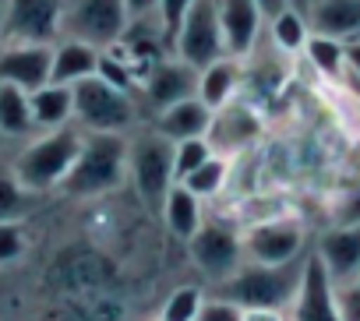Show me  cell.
Returning <instances> with one entry per match:
<instances>
[{
	"mask_svg": "<svg viewBox=\"0 0 360 321\" xmlns=\"http://www.w3.org/2000/svg\"><path fill=\"white\" fill-rule=\"evenodd\" d=\"M307 258H311V251L293 261H283V265L244 261L226 282L216 286V296L237 303L240 310H286L290 314V307L304 286Z\"/></svg>",
	"mask_w": 360,
	"mask_h": 321,
	"instance_id": "cell-1",
	"label": "cell"
},
{
	"mask_svg": "<svg viewBox=\"0 0 360 321\" xmlns=\"http://www.w3.org/2000/svg\"><path fill=\"white\" fill-rule=\"evenodd\" d=\"M82 138H85V131L78 124H68V127H57V131H43L39 138H32L18 152L11 173L18 177V184L29 195L60 191L64 177L71 173L75 159L82 152Z\"/></svg>",
	"mask_w": 360,
	"mask_h": 321,
	"instance_id": "cell-2",
	"label": "cell"
},
{
	"mask_svg": "<svg viewBox=\"0 0 360 321\" xmlns=\"http://www.w3.org/2000/svg\"><path fill=\"white\" fill-rule=\"evenodd\" d=\"M127 134H85L82 152L60 191L68 198H99L127 184Z\"/></svg>",
	"mask_w": 360,
	"mask_h": 321,
	"instance_id": "cell-3",
	"label": "cell"
},
{
	"mask_svg": "<svg viewBox=\"0 0 360 321\" xmlns=\"http://www.w3.org/2000/svg\"><path fill=\"white\" fill-rule=\"evenodd\" d=\"M127 181L134 184V195L141 205L155 216H162V202L169 188L176 184L173 177V141L162 138L159 131H141L131 138L127 148Z\"/></svg>",
	"mask_w": 360,
	"mask_h": 321,
	"instance_id": "cell-4",
	"label": "cell"
},
{
	"mask_svg": "<svg viewBox=\"0 0 360 321\" xmlns=\"http://www.w3.org/2000/svg\"><path fill=\"white\" fill-rule=\"evenodd\" d=\"M75 89V124L85 134H131L138 124V99L131 92L113 89L99 74L71 85Z\"/></svg>",
	"mask_w": 360,
	"mask_h": 321,
	"instance_id": "cell-5",
	"label": "cell"
},
{
	"mask_svg": "<svg viewBox=\"0 0 360 321\" xmlns=\"http://www.w3.org/2000/svg\"><path fill=\"white\" fill-rule=\"evenodd\" d=\"M131 29L124 0H64L60 39H78L96 50L117 46Z\"/></svg>",
	"mask_w": 360,
	"mask_h": 321,
	"instance_id": "cell-6",
	"label": "cell"
},
{
	"mask_svg": "<svg viewBox=\"0 0 360 321\" xmlns=\"http://www.w3.org/2000/svg\"><path fill=\"white\" fill-rule=\"evenodd\" d=\"M169 53L191 67H209L219 57H226L223 43V25H219V0H195L188 18L180 22Z\"/></svg>",
	"mask_w": 360,
	"mask_h": 321,
	"instance_id": "cell-7",
	"label": "cell"
},
{
	"mask_svg": "<svg viewBox=\"0 0 360 321\" xmlns=\"http://www.w3.org/2000/svg\"><path fill=\"white\" fill-rule=\"evenodd\" d=\"M188 251L202 279L219 286L244 265V233H237L230 223H202V230L188 240Z\"/></svg>",
	"mask_w": 360,
	"mask_h": 321,
	"instance_id": "cell-8",
	"label": "cell"
},
{
	"mask_svg": "<svg viewBox=\"0 0 360 321\" xmlns=\"http://www.w3.org/2000/svg\"><path fill=\"white\" fill-rule=\"evenodd\" d=\"M60 18H64V0H8L4 39L53 46L60 39Z\"/></svg>",
	"mask_w": 360,
	"mask_h": 321,
	"instance_id": "cell-9",
	"label": "cell"
},
{
	"mask_svg": "<svg viewBox=\"0 0 360 321\" xmlns=\"http://www.w3.org/2000/svg\"><path fill=\"white\" fill-rule=\"evenodd\" d=\"M307 233L297 219H269L244 233V261L258 265H283L307 254Z\"/></svg>",
	"mask_w": 360,
	"mask_h": 321,
	"instance_id": "cell-10",
	"label": "cell"
},
{
	"mask_svg": "<svg viewBox=\"0 0 360 321\" xmlns=\"http://www.w3.org/2000/svg\"><path fill=\"white\" fill-rule=\"evenodd\" d=\"M138 92H141L145 106H148L152 117H155L159 110H166V106H173V103H184V99L198 96V67L176 60V57L169 53V57H162V60L141 78Z\"/></svg>",
	"mask_w": 360,
	"mask_h": 321,
	"instance_id": "cell-11",
	"label": "cell"
},
{
	"mask_svg": "<svg viewBox=\"0 0 360 321\" xmlns=\"http://www.w3.org/2000/svg\"><path fill=\"white\" fill-rule=\"evenodd\" d=\"M53 46L46 43H8L0 46V81L22 92H36L50 85Z\"/></svg>",
	"mask_w": 360,
	"mask_h": 321,
	"instance_id": "cell-12",
	"label": "cell"
},
{
	"mask_svg": "<svg viewBox=\"0 0 360 321\" xmlns=\"http://www.w3.org/2000/svg\"><path fill=\"white\" fill-rule=\"evenodd\" d=\"M258 134H262V117L248 106V103H237V99H230L223 110H216L212 113V124H209V145H212V152L216 155H237V152H244L251 141H258Z\"/></svg>",
	"mask_w": 360,
	"mask_h": 321,
	"instance_id": "cell-13",
	"label": "cell"
},
{
	"mask_svg": "<svg viewBox=\"0 0 360 321\" xmlns=\"http://www.w3.org/2000/svg\"><path fill=\"white\" fill-rule=\"evenodd\" d=\"M311 251L328 272L332 286H342L360 275V226H328Z\"/></svg>",
	"mask_w": 360,
	"mask_h": 321,
	"instance_id": "cell-14",
	"label": "cell"
},
{
	"mask_svg": "<svg viewBox=\"0 0 360 321\" xmlns=\"http://www.w3.org/2000/svg\"><path fill=\"white\" fill-rule=\"evenodd\" d=\"M290 321H342L339 307H335V286L328 279V272L321 268V261L307 258V272H304V286L290 307Z\"/></svg>",
	"mask_w": 360,
	"mask_h": 321,
	"instance_id": "cell-15",
	"label": "cell"
},
{
	"mask_svg": "<svg viewBox=\"0 0 360 321\" xmlns=\"http://www.w3.org/2000/svg\"><path fill=\"white\" fill-rule=\"evenodd\" d=\"M219 25H223L226 57L244 60L262 36L265 15L255 0H219Z\"/></svg>",
	"mask_w": 360,
	"mask_h": 321,
	"instance_id": "cell-16",
	"label": "cell"
},
{
	"mask_svg": "<svg viewBox=\"0 0 360 321\" xmlns=\"http://www.w3.org/2000/svg\"><path fill=\"white\" fill-rule=\"evenodd\" d=\"M304 18L314 36L328 39H360V0H311Z\"/></svg>",
	"mask_w": 360,
	"mask_h": 321,
	"instance_id": "cell-17",
	"label": "cell"
},
{
	"mask_svg": "<svg viewBox=\"0 0 360 321\" xmlns=\"http://www.w3.org/2000/svg\"><path fill=\"white\" fill-rule=\"evenodd\" d=\"M209 124H212V110L198 96H191L184 103H173V106H166V110H159L152 117V131H159L173 145L176 141H191V138H205Z\"/></svg>",
	"mask_w": 360,
	"mask_h": 321,
	"instance_id": "cell-18",
	"label": "cell"
},
{
	"mask_svg": "<svg viewBox=\"0 0 360 321\" xmlns=\"http://www.w3.org/2000/svg\"><path fill=\"white\" fill-rule=\"evenodd\" d=\"M99 53L89 43L78 39H57L53 43V67H50V81L57 85H78L85 78H92L99 71Z\"/></svg>",
	"mask_w": 360,
	"mask_h": 321,
	"instance_id": "cell-19",
	"label": "cell"
},
{
	"mask_svg": "<svg viewBox=\"0 0 360 321\" xmlns=\"http://www.w3.org/2000/svg\"><path fill=\"white\" fill-rule=\"evenodd\" d=\"M29 106H32V120L36 131H57L75 124V89L71 85H43L36 92H29Z\"/></svg>",
	"mask_w": 360,
	"mask_h": 321,
	"instance_id": "cell-20",
	"label": "cell"
},
{
	"mask_svg": "<svg viewBox=\"0 0 360 321\" xmlns=\"http://www.w3.org/2000/svg\"><path fill=\"white\" fill-rule=\"evenodd\" d=\"M159 219L166 223V230H169L176 240L188 244V240L202 230V223H205V216H202V198L191 195L184 184H173L169 195H166V202H162V216H159Z\"/></svg>",
	"mask_w": 360,
	"mask_h": 321,
	"instance_id": "cell-21",
	"label": "cell"
},
{
	"mask_svg": "<svg viewBox=\"0 0 360 321\" xmlns=\"http://www.w3.org/2000/svg\"><path fill=\"white\" fill-rule=\"evenodd\" d=\"M237 85H240V60H233V57H219L216 64L198 71V99L212 113L223 110L237 96Z\"/></svg>",
	"mask_w": 360,
	"mask_h": 321,
	"instance_id": "cell-22",
	"label": "cell"
},
{
	"mask_svg": "<svg viewBox=\"0 0 360 321\" xmlns=\"http://www.w3.org/2000/svg\"><path fill=\"white\" fill-rule=\"evenodd\" d=\"M36 131L29 92L0 81V134L4 138H29Z\"/></svg>",
	"mask_w": 360,
	"mask_h": 321,
	"instance_id": "cell-23",
	"label": "cell"
},
{
	"mask_svg": "<svg viewBox=\"0 0 360 321\" xmlns=\"http://www.w3.org/2000/svg\"><path fill=\"white\" fill-rule=\"evenodd\" d=\"M269 36L283 53H304V46L311 39V25H307L300 8H286L269 22Z\"/></svg>",
	"mask_w": 360,
	"mask_h": 321,
	"instance_id": "cell-24",
	"label": "cell"
},
{
	"mask_svg": "<svg viewBox=\"0 0 360 321\" xmlns=\"http://www.w3.org/2000/svg\"><path fill=\"white\" fill-rule=\"evenodd\" d=\"M304 53H307V60H311L325 78H342V74H346V43H342V39H328V36H314V32H311Z\"/></svg>",
	"mask_w": 360,
	"mask_h": 321,
	"instance_id": "cell-25",
	"label": "cell"
},
{
	"mask_svg": "<svg viewBox=\"0 0 360 321\" xmlns=\"http://www.w3.org/2000/svg\"><path fill=\"white\" fill-rule=\"evenodd\" d=\"M226 177H230V159L226 155H212L209 163H202L195 173H188L180 184L205 202V198H212V195H219L226 188Z\"/></svg>",
	"mask_w": 360,
	"mask_h": 321,
	"instance_id": "cell-26",
	"label": "cell"
},
{
	"mask_svg": "<svg viewBox=\"0 0 360 321\" xmlns=\"http://www.w3.org/2000/svg\"><path fill=\"white\" fill-rule=\"evenodd\" d=\"M202 303H205V289L202 286H176L166 296V303L159 310V321H195Z\"/></svg>",
	"mask_w": 360,
	"mask_h": 321,
	"instance_id": "cell-27",
	"label": "cell"
},
{
	"mask_svg": "<svg viewBox=\"0 0 360 321\" xmlns=\"http://www.w3.org/2000/svg\"><path fill=\"white\" fill-rule=\"evenodd\" d=\"M216 152H212V145H209V138H191V141H176L173 145V177H176V184L184 181L188 173H195L202 163H209Z\"/></svg>",
	"mask_w": 360,
	"mask_h": 321,
	"instance_id": "cell-28",
	"label": "cell"
},
{
	"mask_svg": "<svg viewBox=\"0 0 360 321\" xmlns=\"http://www.w3.org/2000/svg\"><path fill=\"white\" fill-rule=\"evenodd\" d=\"M29 191L18 184L11 170H0V223H15L29 212Z\"/></svg>",
	"mask_w": 360,
	"mask_h": 321,
	"instance_id": "cell-29",
	"label": "cell"
},
{
	"mask_svg": "<svg viewBox=\"0 0 360 321\" xmlns=\"http://www.w3.org/2000/svg\"><path fill=\"white\" fill-rule=\"evenodd\" d=\"M191 4H195V0H159V8H155V25H159V32H162L166 50L173 46V36H176L180 22L188 18Z\"/></svg>",
	"mask_w": 360,
	"mask_h": 321,
	"instance_id": "cell-30",
	"label": "cell"
},
{
	"mask_svg": "<svg viewBox=\"0 0 360 321\" xmlns=\"http://www.w3.org/2000/svg\"><path fill=\"white\" fill-rule=\"evenodd\" d=\"M195 321H244V310L237 303H230V300L212 293V296H205V303H202Z\"/></svg>",
	"mask_w": 360,
	"mask_h": 321,
	"instance_id": "cell-31",
	"label": "cell"
},
{
	"mask_svg": "<svg viewBox=\"0 0 360 321\" xmlns=\"http://www.w3.org/2000/svg\"><path fill=\"white\" fill-rule=\"evenodd\" d=\"M335 307H339L342 321H360V275L335 286Z\"/></svg>",
	"mask_w": 360,
	"mask_h": 321,
	"instance_id": "cell-32",
	"label": "cell"
},
{
	"mask_svg": "<svg viewBox=\"0 0 360 321\" xmlns=\"http://www.w3.org/2000/svg\"><path fill=\"white\" fill-rule=\"evenodd\" d=\"M25 251V237L15 223H0V265H8L15 258H22Z\"/></svg>",
	"mask_w": 360,
	"mask_h": 321,
	"instance_id": "cell-33",
	"label": "cell"
},
{
	"mask_svg": "<svg viewBox=\"0 0 360 321\" xmlns=\"http://www.w3.org/2000/svg\"><path fill=\"white\" fill-rule=\"evenodd\" d=\"M332 226H360V191H349L339 202V209L332 216Z\"/></svg>",
	"mask_w": 360,
	"mask_h": 321,
	"instance_id": "cell-34",
	"label": "cell"
},
{
	"mask_svg": "<svg viewBox=\"0 0 360 321\" xmlns=\"http://www.w3.org/2000/svg\"><path fill=\"white\" fill-rule=\"evenodd\" d=\"M124 4H127V15H131V22H148V18H155L159 0H124Z\"/></svg>",
	"mask_w": 360,
	"mask_h": 321,
	"instance_id": "cell-35",
	"label": "cell"
},
{
	"mask_svg": "<svg viewBox=\"0 0 360 321\" xmlns=\"http://www.w3.org/2000/svg\"><path fill=\"white\" fill-rule=\"evenodd\" d=\"M346 74H353V81L360 85V39L346 43Z\"/></svg>",
	"mask_w": 360,
	"mask_h": 321,
	"instance_id": "cell-36",
	"label": "cell"
},
{
	"mask_svg": "<svg viewBox=\"0 0 360 321\" xmlns=\"http://www.w3.org/2000/svg\"><path fill=\"white\" fill-rule=\"evenodd\" d=\"M255 4L262 8V15H265V22H272L279 11H286V8H293V0H255Z\"/></svg>",
	"mask_w": 360,
	"mask_h": 321,
	"instance_id": "cell-37",
	"label": "cell"
},
{
	"mask_svg": "<svg viewBox=\"0 0 360 321\" xmlns=\"http://www.w3.org/2000/svg\"><path fill=\"white\" fill-rule=\"evenodd\" d=\"M244 321H290L286 310H244Z\"/></svg>",
	"mask_w": 360,
	"mask_h": 321,
	"instance_id": "cell-38",
	"label": "cell"
},
{
	"mask_svg": "<svg viewBox=\"0 0 360 321\" xmlns=\"http://www.w3.org/2000/svg\"><path fill=\"white\" fill-rule=\"evenodd\" d=\"M0 43H4V8H0Z\"/></svg>",
	"mask_w": 360,
	"mask_h": 321,
	"instance_id": "cell-39",
	"label": "cell"
},
{
	"mask_svg": "<svg viewBox=\"0 0 360 321\" xmlns=\"http://www.w3.org/2000/svg\"><path fill=\"white\" fill-rule=\"evenodd\" d=\"M307 4H311V0H293V8H300V11H304Z\"/></svg>",
	"mask_w": 360,
	"mask_h": 321,
	"instance_id": "cell-40",
	"label": "cell"
},
{
	"mask_svg": "<svg viewBox=\"0 0 360 321\" xmlns=\"http://www.w3.org/2000/svg\"><path fill=\"white\" fill-rule=\"evenodd\" d=\"M353 85H356V81H353ZM356 99H360V85H356Z\"/></svg>",
	"mask_w": 360,
	"mask_h": 321,
	"instance_id": "cell-41",
	"label": "cell"
},
{
	"mask_svg": "<svg viewBox=\"0 0 360 321\" xmlns=\"http://www.w3.org/2000/svg\"><path fill=\"white\" fill-rule=\"evenodd\" d=\"M0 141H4V134H0Z\"/></svg>",
	"mask_w": 360,
	"mask_h": 321,
	"instance_id": "cell-42",
	"label": "cell"
},
{
	"mask_svg": "<svg viewBox=\"0 0 360 321\" xmlns=\"http://www.w3.org/2000/svg\"><path fill=\"white\" fill-rule=\"evenodd\" d=\"M152 321H159V317H152Z\"/></svg>",
	"mask_w": 360,
	"mask_h": 321,
	"instance_id": "cell-43",
	"label": "cell"
}]
</instances>
